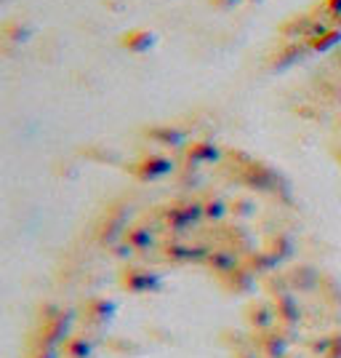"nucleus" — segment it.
<instances>
[{"instance_id": "1", "label": "nucleus", "mask_w": 341, "mask_h": 358, "mask_svg": "<svg viewBox=\"0 0 341 358\" xmlns=\"http://www.w3.org/2000/svg\"><path fill=\"white\" fill-rule=\"evenodd\" d=\"M323 30H328V27H323V22H317L312 14L294 16V19H288V22L280 27L282 35H291V38H301V35L315 38V35H320Z\"/></svg>"}, {"instance_id": "2", "label": "nucleus", "mask_w": 341, "mask_h": 358, "mask_svg": "<svg viewBox=\"0 0 341 358\" xmlns=\"http://www.w3.org/2000/svg\"><path fill=\"white\" fill-rule=\"evenodd\" d=\"M120 43L126 45V48H131V51H147V48H152V43H155V32L139 27V30L126 32V35L120 38Z\"/></svg>"}, {"instance_id": "3", "label": "nucleus", "mask_w": 341, "mask_h": 358, "mask_svg": "<svg viewBox=\"0 0 341 358\" xmlns=\"http://www.w3.org/2000/svg\"><path fill=\"white\" fill-rule=\"evenodd\" d=\"M341 41V30H336V27H328V30H323L320 35H315V38H310V48H315V51H326V48H331V45H336Z\"/></svg>"}, {"instance_id": "4", "label": "nucleus", "mask_w": 341, "mask_h": 358, "mask_svg": "<svg viewBox=\"0 0 341 358\" xmlns=\"http://www.w3.org/2000/svg\"><path fill=\"white\" fill-rule=\"evenodd\" d=\"M136 171H139V177H160V174L168 171V161H163V158H147Z\"/></svg>"}, {"instance_id": "5", "label": "nucleus", "mask_w": 341, "mask_h": 358, "mask_svg": "<svg viewBox=\"0 0 341 358\" xmlns=\"http://www.w3.org/2000/svg\"><path fill=\"white\" fill-rule=\"evenodd\" d=\"M317 11H323L331 22H339L341 19V0H320Z\"/></svg>"}, {"instance_id": "6", "label": "nucleus", "mask_w": 341, "mask_h": 358, "mask_svg": "<svg viewBox=\"0 0 341 358\" xmlns=\"http://www.w3.org/2000/svg\"><path fill=\"white\" fill-rule=\"evenodd\" d=\"M213 3H219V6H235V3H245V0H213Z\"/></svg>"}, {"instance_id": "7", "label": "nucleus", "mask_w": 341, "mask_h": 358, "mask_svg": "<svg viewBox=\"0 0 341 358\" xmlns=\"http://www.w3.org/2000/svg\"><path fill=\"white\" fill-rule=\"evenodd\" d=\"M248 3H262V0H248Z\"/></svg>"}, {"instance_id": "8", "label": "nucleus", "mask_w": 341, "mask_h": 358, "mask_svg": "<svg viewBox=\"0 0 341 358\" xmlns=\"http://www.w3.org/2000/svg\"><path fill=\"white\" fill-rule=\"evenodd\" d=\"M336 24H339V27H341V19H339V22H336Z\"/></svg>"}]
</instances>
